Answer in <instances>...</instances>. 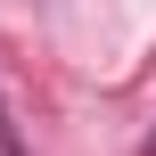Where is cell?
<instances>
[{"mask_svg": "<svg viewBox=\"0 0 156 156\" xmlns=\"http://www.w3.org/2000/svg\"><path fill=\"white\" fill-rule=\"evenodd\" d=\"M140 156H156V132H148V148H140Z\"/></svg>", "mask_w": 156, "mask_h": 156, "instance_id": "obj_1", "label": "cell"}]
</instances>
